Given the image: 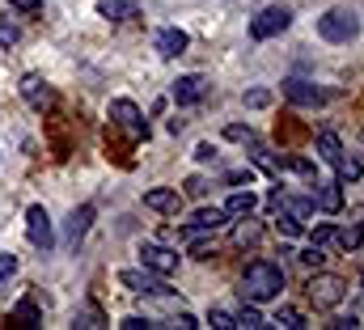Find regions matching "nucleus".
<instances>
[{
    "instance_id": "4c0bfd02",
    "label": "nucleus",
    "mask_w": 364,
    "mask_h": 330,
    "mask_svg": "<svg viewBox=\"0 0 364 330\" xmlns=\"http://www.w3.org/2000/svg\"><path fill=\"white\" fill-rule=\"evenodd\" d=\"M13 271H17V258H13V254H0V284H4Z\"/></svg>"
},
{
    "instance_id": "7c9ffc66",
    "label": "nucleus",
    "mask_w": 364,
    "mask_h": 330,
    "mask_svg": "<svg viewBox=\"0 0 364 330\" xmlns=\"http://www.w3.org/2000/svg\"><path fill=\"white\" fill-rule=\"evenodd\" d=\"M309 242H314V246H331V242H335V225H318V229L309 233Z\"/></svg>"
},
{
    "instance_id": "ea45409f",
    "label": "nucleus",
    "mask_w": 364,
    "mask_h": 330,
    "mask_svg": "<svg viewBox=\"0 0 364 330\" xmlns=\"http://www.w3.org/2000/svg\"><path fill=\"white\" fill-rule=\"evenodd\" d=\"M250 178H255V174H250V169H233V174H229V182H233V186H242V182H246V186H250Z\"/></svg>"
},
{
    "instance_id": "7ed1b4c3",
    "label": "nucleus",
    "mask_w": 364,
    "mask_h": 330,
    "mask_svg": "<svg viewBox=\"0 0 364 330\" xmlns=\"http://www.w3.org/2000/svg\"><path fill=\"white\" fill-rule=\"evenodd\" d=\"M318 34H322L326 43H352V38L360 34V17H356L352 9H326V13L318 17Z\"/></svg>"
},
{
    "instance_id": "aec40b11",
    "label": "nucleus",
    "mask_w": 364,
    "mask_h": 330,
    "mask_svg": "<svg viewBox=\"0 0 364 330\" xmlns=\"http://www.w3.org/2000/svg\"><path fill=\"white\" fill-rule=\"evenodd\" d=\"M259 208V199H255V191L246 186V191H233L229 195V203H225V212H229V220H237V216H246V212H255Z\"/></svg>"
},
{
    "instance_id": "cd10ccee",
    "label": "nucleus",
    "mask_w": 364,
    "mask_h": 330,
    "mask_svg": "<svg viewBox=\"0 0 364 330\" xmlns=\"http://www.w3.org/2000/svg\"><path fill=\"white\" fill-rule=\"evenodd\" d=\"M242 102L250 110H263V106H272V89H250V93H242Z\"/></svg>"
},
{
    "instance_id": "f3484780",
    "label": "nucleus",
    "mask_w": 364,
    "mask_h": 330,
    "mask_svg": "<svg viewBox=\"0 0 364 330\" xmlns=\"http://www.w3.org/2000/svg\"><path fill=\"white\" fill-rule=\"evenodd\" d=\"M318 186V182H314ZM314 208H322V212H339L343 208V182L335 178V182H322L318 191H314Z\"/></svg>"
},
{
    "instance_id": "c756f323",
    "label": "nucleus",
    "mask_w": 364,
    "mask_h": 330,
    "mask_svg": "<svg viewBox=\"0 0 364 330\" xmlns=\"http://www.w3.org/2000/svg\"><path fill=\"white\" fill-rule=\"evenodd\" d=\"M296 258H301L305 267H322V262H326V250H322V246H314V242H309V246L301 250Z\"/></svg>"
},
{
    "instance_id": "a19ab883",
    "label": "nucleus",
    "mask_w": 364,
    "mask_h": 330,
    "mask_svg": "<svg viewBox=\"0 0 364 330\" xmlns=\"http://www.w3.org/2000/svg\"><path fill=\"white\" fill-rule=\"evenodd\" d=\"M174 326H182V330H195V326H199V322H195L191 314H178V318H174Z\"/></svg>"
},
{
    "instance_id": "b1692460",
    "label": "nucleus",
    "mask_w": 364,
    "mask_h": 330,
    "mask_svg": "<svg viewBox=\"0 0 364 330\" xmlns=\"http://www.w3.org/2000/svg\"><path fill=\"white\" fill-rule=\"evenodd\" d=\"M279 161V169H292V174H301L309 186L318 182V169H314V161H305V157H275Z\"/></svg>"
},
{
    "instance_id": "a878e982",
    "label": "nucleus",
    "mask_w": 364,
    "mask_h": 330,
    "mask_svg": "<svg viewBox=\"0 0 364 330\" xmlns=\"http://www.w3.org/2000/svg\"><path fill=\"white\" fill-rule=\"evenodd\" d=\"M225 140H233V144H250V140H255V127H250V123H229V127H225Z\"/></svg>"
},
{
    "instance_id": "a211bd4d",
    "label": "nucleus",
    "mask_w": 364,
    "mask_h": 330,
    "mask_svg": "<svg viewBox=\"0 0 364 330\" xmlns=\"http://www.w3.org/2000/svg\"><path fill=\"white\" fill-rule=\"evenodd\" d=\"M233 242H237L242 250H246V246H259V242H263V220H255L250 212H246V220L237 216V229H233Z\"/></svg>"
},
{
    "instance_id": "4be33fe9",
    "label": "nucleus",
    "mask_w": 364,
    "mask_h": 330,
    "mask_svg": "<svg viewBox=\"0 0 364 330\" xmlns=\"http://www.w3.org/2000/svg\"><path fill=\"white\" fill-rule=\"evenodd\" d=\"M233 326H242V330H263V326H272L259 309H255V301H246L237 314H233Z\"/></svg>"
},
{
    "instance_id": "f8f14e48",
    "label": "nucleus",
    "mask_w": 364,
    "mask_h": 330,
    "mask_svg": "<svg viewBox=\"0 0 364 330\" xmlns=\"http://www.w3.org/2000/svg\"><path fill=\"white\" fill-rule=\"evenodd\" d=\"M90 220H93V203H81V208H73V216H68V225H64V246L77 250L85 242V233H90Z\"/></svg>"
},
{
    "instance_id": "412c9836",
    "label": "nucleus",
    "mask_w": 364,
    "mask_h": 330,
    "mask_svg": "<svg viewBox=\"0 0 364 330\" xmlns=\"http://www.w3.org/2000/svg\"><path fill=\"white\" fill-rule=\"evenodd\" d=\"M318 153H322L326 165H339L343 161V140H339L335 132H318Z\"/></svg>"
},
{
    "instance_id": "20e7f679",
    "label": "nucleus",
    "mask_w": 364,
    "mask_h": 330,
    "mask_svg": "<svg viewBox=\"0 0 364 330\" xmlns=\"http://www.w3.org/2000/svg\"><path fill=\"white\" fill-rule=\"evenodd\" d=\"M292 26V9L288 4H267V9H259L255 17H250V38L255 43H267L275 34H284Z\"/></svg>"
},
{
    "instance_id": "bb28decb",
    "label": "nucleus",
    "mask_w": 364,
    "mask_h": 330,
    "mask_svg": "<svg viewBox=\"0 0 364 330\" xmlns=\"http://www.w3.org/2000/svg\"><path fill=\"white\" fill-rule=\"evenodd\" d=\"M272 326H284V330H301V326H305V318H301L296 309H279V314L272 318Z\"/></svg>"
},
{
    "instance_id": "1a4fd4ad",
    "label": "nucleus",
    "mask_w": 364,
    "mask_h": 330,
    "mask_svg": "<svg viewBox=\"0 0 364 330\" xmlns=\"http://www.w3.org/2000/svg\"><path fill=\"white\" fill-rule=\"evenodd\" d=\"M17 89H21V97H26V102H30L34 110H51V106H55V93H51V85L43 81L38 73H26Z\"/></svg>"
},
{
    "instance_id": "58836bf2",
    "label": "nucleus",
    "mask_w": 364,
    "mask_h": 330,
    "mask_svg": "<svg viewBox=\"0 0 364 330\" xmlns=\"http://www.w3.org/2000/svg\"><path fill=\"white\" fill-rule=\"evenodd\" d=\"M13 9H21V13H43V0H9Z\"/></svg>"
},
{
    "instance_id": "dca6fc26",
    "label": "nucleus",
    "mask_w": 364,
    "mask_h": 330,
    "mask_svg": "<svg viewBox=\"0 0 364 330\" xmlns=\"http://www.w3.org/2000/svg\"><path fill=\"white\" fill-rule=\"evenodd\" d=\"M360 242H364V208H356L352 212V225L348 229H335V246L352 254V250H360Z\"/></svg>"
},
{
    "instance_id": "f03ea898",
    "label": "nucleus",
    "mask_w": 364,
    "mask_h": 330,
    "mask_svg": "<svg viewBox=\"0 0 364 330\" xmlns=\"http://www.w3.org/2000/svg\"><path fill=\"white\" fill-rule=\"evenodd\" d=\"M305 297L314 301V309H335V305L348 297V280L314 267V275H309V284H305Z\"/></svg>"
},
{
    "instance_id": "4468645a",
    "label": "nucleus",
    "mask_w": 364,
    "mask_h": 330,
    "mask_svg": "<svg viewBox=\"0 0 364 330\" xmlns=\"http://www.w3.org/2000/svg\"><path fill=\"white\" fill-rule=\"evenodd\" d=\"M284 97H288V102H296V106H322V102H326V93H322L318 85L296 81V77H292V81H284Z\"/></svg>"
},
{
    "instance_id": "c85d7f7f",
    "label": "nucleus",
    "mask_w": 364,
    "mask_h": 330,
    "mask_svg": "<svg viewBox=\"0 0 364 330\" xmlns=\"http://www.w3.org/2000/svg\"><path fill=\"white\" fill-rule=\"evenodd\" d=\"M279 233H284V238H301V233H305V225H301L292 212H279Z\"/></svg>"
},
{
    "instance_id": "39448f33",
    "label": "nucleus",
    "mask_w": 364,
    "mask_h": 330,
    "mask_svg": "<svg viewBox=\"0 0 364 330\" xmlns=\"http://www.w3.org/2000/svg\"><path fill=\"white\" fill-rule=\"evenodd\" d=\"M26 238H30V246L38 254H51V246H55V229H51V216H47L43 203L26 208Z\"/></svg>"
},
{
    "instance_id": "9b49d317",
    "label": "nucleus",
    "mask_w": 364,
    "mask_h": 330,
    "mask_svg": "<svg viewBox=\"0 0 364 330\" xmlns=\"http://www.w3.org/2000/svg\"><path fill=\"white\" fill-rule=\"evenodd\" d=\"M225 225H229V212H225V208H199V212L186 220L182 233L195 238V233H216V229H225Z\"/></svg>"
},
{
    "instance_id": "c9c22d12",
    "label": "nucleus",
    "mask_w": 364,
    "mask_h": 330,
    "mask_svg": "<svg viewBox=\"0 0 364 330\" xmlns=\"http://www.w3.org/2000/svg\"><path fill=\"white\" fill-rule=\"evenodd\" d=\"M195 161L212 165V161H216V144H208V140H203V144H195Z\"/></svg>"
},
{
    "instance_id": "5701e85b",
    "label": "nucleus",
    "mask_w": 364,
    "mask_h": 330,
    "mask_svg": "<svg viewBox=\"0 0 364 330\" xmlns=\"http://www.w3.org/2000/svg\"><path fill=\"white\" fill-rule=\"evenodd\" d=\"M13 322H21V326H38L43 322V314H38V305H34V297H21L17 305H13V314H9Z\"/></svg>"
},
{
    "instance_id": "6ab92c4d",
    "label": "nucleus",
    "mask_w": 364,
    "mask_h": 330,
    "mask_svg": "<svg viewBox=\"0 0 364 330\" xmlns=\"http://www.w3.org/2000/svg\"><path fill=\"white\" fill-rule=\"evenodd\" d=\"M97 17L106 21H127V17H140V9L132 0H97Z\"/></svg>"
},
{
    "instance_id": "423d86ee",
    "label": "nucleus",
    "mask_w": 364,
    "mask_h": 330,
    "mask_svg": "<svg viewBox=\"0 0 364 330\" xmlns=\"http://www.w3.org/2000/svg\"><path fill=\"white\" fill-rule=\"evenodd\" d=\"M119 284L132 288V292H140V297H166V292H170L166 275H157V271H149V267H127V271H119Z\"/></svg>"
},
{
    "instance_id": "9d476101",
    "label": "nucleus",
    "mask_w": 364,
    "mask_h": 330,
    "mask_svg": "<svg viewBox=\"0 0 364 330\" xmlns=\"http://www.w3.org/2000/svg\"><path fill=\"white\" fill-rule=\"evenodd\" d=\"M140 267H149V271H157V275H174V271H178V254L166 250V246L144 242V246H140Z\"/></svg>"
},
{
    "instance_id": "0eeeda50",
    "label": "nucleus",
    "mask_w": 364,
    "mask_h": 330,
    "mask_svg": "<svg viewBox=\"0 0 364 330\" xmlns=\"http://www.w3.org/2000/svg\"><path fill=\"white\" fill-rule=\"evenodd\" d=\"M110 119H114L119 127H127L132 136H149V123H144L140 106H136V102H127V97H114V102H110Z\"/></svg>"
},
{
    "instance_id": "72a5a7b5",
    "label": "nucleus",
    "mask_w": 364,
    "mask_h": 330,
    "mask_svg": "<svg viewBox=\"0 0 364 330\" xmlns=\"http://www.w3.org/2000/svg\"><path fill=\"white\" fill-rule=\"evenodd\" d=\"M17 38H21V30L9 26V21H0V47H17Z\"/></svg>"
},
{
    "instance_id": "79ce46f5",
    "label": "nucleus",
    "mask_w": 364,
    "mask_h": 330,
    "mask_svg": "<svg viewBox=\"0 0 364 330\" xmlns=\"http://www.w3.org/2000/svg\"><path fill=\"white\" fill-rule=\"evenodd\" d=\"M352 326H360V322H356L352 314H348V318H335V330H352Z\"/></svg>"
},
{
    "instance_id": "2eb2a0df",
    "label": "nucleus",
    "mask_w": 364,
    "mask_h": 330,
    "mask_svg": "<svg viewBox=\"0 0 364 330\" xmlns=\"http://www.w3.org/2000/svg\"><path fill=\"white\" fill-rule=\"evenodd\" d=\"M186 47H191L186 30H174V26H166V30L157 34V51H161V60H178Z\"/></svg>"
},
{
    "instance_id": "6e6552de",
    "label": "nucleus",
    "mask_w": 364,
    "mask_h": 330,
    "mask_svg": "<svg viewBox=\"0 0 364 330\" xmlns=\"http://www.w3.org/2000/svg\"><path fill=\"white\" fill-rule=\"evenodd\" d=\"M203 93H208V77H203V73H186V77H178V81L170 85V97H174L178 106L203 102Z\"/></svg>"
},
{
    "instance_id": "e433bc0d",
    "label": "nucleus",
    "mask_w": 364,
    "mask_h": 330,
    "mask_svg": "<svg viewBox=\"0 0 364 330\" xmlns=\"http://www.w3.org/2000/svg\"><path fill=\"white\" fill-rule=\"evenodd\" d=\"M191 254H195L199 262H208V258H216V242H195V246H191Z\"/></svg>"
},
{
    "instance_id": "393cba45",
    "label": "nucleus",
    "mask_w": 364,
    "mask_h": 330,
    "mask_svg": "<svg viewBox=\"0 0 364 330\" xmlns=\"http://www.w3.org/2000/svg\"><path fill=\"white\" fill-rule=\"evenodd\" d=\"M364 174V165L356 161V157H343V161L335 165V178H339V182H343V186H348V182H356V178H360Z\"/></svg>"
},
{
    "instance_id": "ddd939ff",
    "label": "nucleus",
    "mask_w": 364,
    "mask_h": 330,
    "mask_svg": "<svg viewBox=\"0 0 364 330\" xmlns=\"http://www.w3.org/2000/svg\"><path fill=\"white\" fill-rule=\"evenodd\" d=\"M144 208H153V212H161V216H178L182 195L174 186H153V191H144Z\"/></svg>"
},
{
    "instance_id": "f704fd0d",
    "label": "nucleus",
    "mask_w": 364,
    "mask_h": 330,
    "mask_svg": "<svg viewBox=\"0 0 364 330\" xmlns=\"http://www.w3.org/2000/svg\"><path fill=\"white\" fill-rule=\"evenodd\" d=\"M119 326H123V330H153L157 322H153V318H140V314H132V318H123Z\"/></svg>"
},
{
    "instance_id": "2f4dec72",
    "label": "nucleus",
    "mask_w": 364,
    "mask_h": 330,
    "mask_svg": "<svg viewBox=\"0 0 364 330\" xmlns=\"http://www.w3.org/2000/svg\"><path fill=\"white\" fill-rule=\"evenodd\" d=\"M208 326H216V330H233V314H225V309H212V314H208Z\"/></svg>"
},
{
    "instance_id": "f257e3e1",
    "label": "nucleus",
    "mask_w": 364,
    "mask_h": 330,
    "mask_svg": "<svg viewBox=\"0 0 364 330\" xmlns=\"http://www.w3.org/2000/svg\"><path fill=\"white\" fill-rule=\"evenodd\" d=\"M242 301H255V305H263V301H279V292H284V267L279 262H267V258H259V262H250L246 271H242Z\"/></svg>"
},
{
    "instance_id": "473e14b6",
    "label": "nucleus",
    "mask_w": 364,
    "mask_h": 330,
    "mask_svg": "<svg viewBox=\"0 0 364 330\" xmlns=\"http://www.w3.org/2000/svg\"><path fill=\"white\" fill-rule=\"evenodd\" d=\"M182 186H186V195H191V199H203V195H208V182H203L199 174H195V178H186Z\"/></svg>"
}]
</instances>
